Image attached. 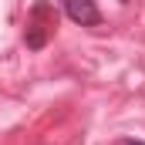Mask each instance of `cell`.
Segmentation results:
<instances>
[{"mask_svg": "<svg viewBox=\"0 0 145 145\" xmlns=\"http://www.w3.org/2000/svg\"><path fill=\"white\" fill-rule=\"evenodd\" d=\"M64 10H68V17H71L74 24H81V27H98L101 24V14H98L95 0H64Z\"/></svg>", "mask_w": 145, "mask_h": 145, "instance_id": "6da1fadb", "label": "cell"}, {"mask_svg": "<svg viewBox=\"0 0 145 145\" xmlns=\"http://www.w3.org/2000/svg\"><path fill=\"white\" fill-rule=\"evenodd\" d=\"M24 40H27V47H31V51H40V47L47 44V27L34 20V24L27 27V34H24Z\"/></svg>", "mask_w": 145, "mask_h": 145, "instance_id": "7a4b0ae2", "label": "cell"}, {"mask_svg": "<svg viewBox=\"0 0 145 145\" xmlns=\"http://www.w3.org/2000/svg\"><path fill=\"white\" fill-rule=\"evenodd\" d=\"M115 145H145V142H142V138H118Z\"/></svg>", "mask_w": 145, "mask_h": 145, "instance_id": "3957f363", "label": "cell"}]
</instances>
